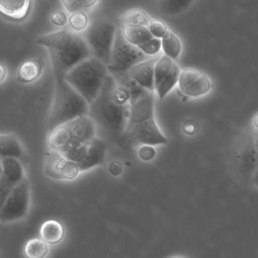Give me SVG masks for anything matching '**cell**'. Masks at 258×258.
I'll use <instances>...</instances> for the list:
<instances>
[{
	"mask_svg": "<svg viewBox=\"0 0 258 258\" xmlns=\"http://www.w3.org/2000/svg\"><path fill=\"white\" fill-rule=\"evenodd\" d=\"M140 159L144 161H152L156 155V151L152 146H143L140 148L138 152Z\"/></svg>",
	"mask_w": 258,
	"mask_h": 258,
	"instance_id": "cell-35",
	"label": "cell"
},
{
	"mask_svg": "<svg viewBox=\"0 0 258 258\" xmlns=\"http://www.w3.org/2000/svg\"><path fill=\"white\" fill-rule=\"evenodd\" d=\"M159 58L152 57L138 63L128 71V75L140 87L149 91H155V69Z\"/></svg>",
	"mask_w": 258,
	"mask_h": 258,
	"instance_id": "cell-13",
	"label": "cell"
},
{
	"mask_svg": "<svg viewBox=\"0 0 258 258\" xmlns=\"http://www.w3.org/2000/svg\"><path fill=\"white\" fill-rule=\"evenodd\" d=\"M138 47L145 55L152 58L158 55L161 49H162V41L161 39L153 37L152 40H149L144 44L140 45Z\"/></svg>",
	"mask_w": 258,
	"mask_h": 258,
	"instance_id": "cell-31",
	"label": "cell"
},
{
	"mask_svg": "<svg viewBox=\"0 0 258 258\" xmlns=\"http://www.w3.org/2000/svg\"><path fill=\"white\" fill-rule=\"evenodd\" d=\"M43 69V63L40 59H30L19 67L17 72V81L22 84H31L37 81Z\"/></svg>",
	"mask_w": 258,
	"mask_h": 258,
	"instance_id": "cell-18",
	"label": "cell"
},
{
	"mask_svg": "<svg viewBox=\"0 0 258 258\" xmlns=\"http://www.w3.org/2000/svg\"><path fill=\"white\" fill-rule=\"evenodd\" d=\"M150 57L145 55L139 47L130 43L123 37L121 28H117L114 46L111 51L108 72L111 75L126 73L131 68Z\"/></svg>",
	"mask_w": 258,
	"mask_h": 258,
	"instance_id": "cell-6",
	"label": "cell"
},
{
	"mask_svg": "<svg viewBox=\"0 0 258 258\" xmlns=\"http://www.w3.org/2000/svg\"><path fill=\"white\" fill-rule=\"evenodd\" d=\"M161 41L164 54L172 59H176L179 56L182 49L180 40L177 36L170 31L164 38L161 39Z\"/></svg>",
	"mask_w": 258,
	"mask_h": 258,
	"instance_id": "cell-26",
	"label": "cell"
},
{
	"mask_svg": "<svg viewBox=\"0 0 258 258\" xmlns=\"http://www.w3.org/2000/svg\"><path fill=\"white\" fill-rule=\"evenodd\" d=\"M191 2L185 1H161L158 3L159 9L165 14H176L188 7Z\"/></svg>",
	"mask_w": 258,
	"mask_h": 258,
	"instance_id": "cell-30",
	"label": "cell"
},
{
	"mask_svg": "<svg viewBox=\"0 0 258 258\" xmlns=\"http://www.w3.org/2000/svg\"><path fill=\"white\" fill-rule=\"evenodd\" d=\"M111 96H112L113 101L117 105H120V106L131 105L132 98H131V92L127 88L120 85L117 82H116L113 87Z\"/></svg>",
	"mask_w": 258,
	"mask_h": 258,
	"instance_id": "cell-28",
	"label": "cell"
},
{
	"mask_svg": "<svg viewBox=\"0 0 258 258\" xmlns=\"http://www.w3.org/2000/svg\"><path fill=\"white\" fill-rule=\"evenodd\" d=\"M69 24L71 28L77 32L87 31L89 25V19L84 12L73 13L69 19Z\"/></svg>",
	"mask_w": 258,
	"mask_h": 258,
	"instance_id": "cell-29",
	"label": "cell"
},
{
	"mask_svg": "<svg viewBox=\"0 0 258 258\" xmlns=\"http://www.w3.org/2000/svg\"><path fill=\"white\" fill-rule=\"evenodd\" d=\"M117 30V27L111 21L98 19L88 27L84 35L93 56L101 60L107 66L111 61V51Z\"/></svg>",
	"mask_w": 258,
	"mask_h": 258,
	"instance_id": "cell-4",
	"label": "cell"
},
{
	"mask_svg": "<svg viewBox=\"0 0 258 258\" xmlns=\"http://www.w3.org/2000/svg\"><path fill=\"white\" fill-rule=\"evenodd\" d=\"M64 235V226L57 220H47L40 228V236L47 244H55L60 242Z\"/></svg>",
	"mask_w": 258,
	"mask_h": 258,
	"instance_id": "cell-20",
	"label": "cell"
},
{
	"mask_svg": "<svg viewBox=\"0 0 258 258\" xmlns=\"http://www.w3.org/2000/svg\"><path fill=\"white\" fill-rule=\"evenodd\" d=\"M183 130L187 134H193L196 131V126L192 123L187 122L184 125Z\"/></svg>",
	"mask_w": 258,
	"mask_h": 258,
	"instance_id": "cell-37",
	"label": "cell"
},
{
	"mask_svg": "<svg viewBox=\"0 0 258 258\" xmlns=\"http://www.w3.org/2000/svg\"><path fill=\"white\" fill-rule=\"evenodd\" d=\"M29 0H2L0 1V13L7 19L21 22L28 17L31 11Z\"/></svg>",
	"mask_w": 258,
	"mask_h": 258,
	"instance_id": "cell-16",
	"label": "cell"
},
{
	"mask_svg": "<svg viewBox=\"0 0 258 258\" xmlns=\"http://www.w3.org/2000/svg\"><path fill=\"white\" fill-rule=\"evenodd\" d=\"M76 34L68 30H62L41 36L37 39L36 43L40 46H44L47 49L61 52L73 44Z\"/></svg>",
	"mask_w": 258,
	"mask_h": 258,
	"instance_id": "cell-15",
	"label": "cell"
},
{
	"mask_svg": "<svg viewBox=\"0 0 258 258\" xmlns=\"http://www.w3.org/2000/svg\"><path fill=\"white\" fill-rule=\"evenodd\" d=\"M72 137L67 125L55 129L49 133L47 137V144L51 150L60 152L72 142Z\"/></svg>",
	"mask_w": 258,
	"mask_h": 258,
	"instance_id": "cell-21",
	"label": "cell"
},
{
	"mask_svg": "<svg viewBox=\"0 0 258 258\" xmlns=\"http://www.w3.org/2000/svg\"><path fill=\"white\" fill-rule=\"evenodd\" d=\"M98 1L96 0H62L61 4L69 13H75L84 12L94 7Z\"/></svg>",
	"mask_w": 258,
	"mask_h": 258,
	"instance_id": "cell-27",
	"label": "cell"
},
{
	"mask_svg": "<svg viewBox=\"0 0 258 258\" xmlns=\"http://www.w3.org/2000/svg\"><path fill=\"white\" fill-rule=\"evenodd\" d=\"M253 123L255 127L258 129V114H256V115L254 116V117H253Z\"/></svg>",
	"mask_w": 258,
	"mask_h": 258,
	"instance_id": "cell-40",
	"label": "cell"
},
{
	"mask_svg": "<svg viewBox=\"0 0 258 258\" xmlns=\"http://www.w3.org/2000/svg\"><path fill=\"white\" fill-rule=\"evenodd\" d=\"M69 19L67 14L64 12L58 10V11L54 12L51 16V22L55 26L61 27L66 26L69 22Z\"/></svg>",
	"mask_w": 258,
	"mask_h": 258,
	"instance_id": "cell-34",
	"label": "cell"
},
{
	"mask_svg": "<svg viewBox=\"0 0 258 258\" xmlns=\"http://www.w3.org/2000/svg\"><path fill=\"white\" fill-rule=\"evenodd\" d=\"M124 142L153 146L166 144L167 139L160 131L154 118L126 131Z\"/></svg>",
	"mask_w": 258,
	"mask_h": 258,
	"instance_id": "cell-9",
	"label": "cell"
},
{
	"mask_svg": "<svg viewBox=\"0 0 258 258\" xmlns=\"http://www.w3.org/2000/svg\"><path fill=\"white\" fill-rule=\"evenodd\" d=\"M120 28L124 38L137 47L153 38L148 27L121 25Z\"/></svg>",
	"mask_w": 258,
	"mask_h": 258,
	"instance_id": "cell-19",
	"label": "cell"
},
{
	"mask_svg": "<svg viewBox=\"0 0 258 258\" xmlns=\"http://www.w3.org/2000/svg\"><path fill=\"white\" fill-rule=\"evenodd\" d=\"M106 144L102 139L96 137L89 143L87 156L82 162L78 164L81 171L90 170L100 165L105 161Z\"/></svg>",
	"mask_w": 258,
	"mask_h": 258,
	"instance_id": "cell-17",
	"label": "cell"
},
{
	"mask_svg": "<svg viewBox=\"0 0 258 258\" xmlns=\"http://www.w3.org/2000/svg\"><path fill=\"white\" fill-rule=\"evenodd\" d=\"M122 25L148 27L152 19L146 12L141 10H131L121 16Z\"/></svg>",
	"mask_w": 258,
	"mask_h": 258,
	"instance_id": "cell-24",
	"label": "cell"
},
{
	"mask_svg": "<svg viewBox=\"0 0 258 258\" xmlns=\"http://www.w3.org/2000/svg\"><path fill=\"white\" fill-rule=\"evenodd\" d=\"M255 147H256V155H257L258 159V134L256 137V143H255Z\"/></svg>",
	"mask_w": 258,
	"mask_h": 258,
	"instance_id": "cell-41",
	"label": "cell"
},
{
	"mask_svg": "<svg viewBox=\"0 0 258 258\" xmlns=\"http://www.w3.org/2000/svg\"><path fill=\"white\" fill-rule=\"evenodd\" d=\"M155 96L154 92L148 91L143 96L131 103V113L126 131L155 118L154 117Z\"/></svg>",
	"mask_w": 258,
	"mask_h": 258,
	"instance_id": "cell-12",
	"label": "cell"
},
{
	"mask_svg": "<svg viewBox=\"0 0 258 258\" xmlns=\"http://www.w3.org/2000/svg\"><path fill=\"white\" fill-rule=\"evenodd\" d=\"M66 125L72 134L71 143L84 144L90 143L96 137L97 127L90 116L78 117L66 123Z\"/></svg>",
	"mask_w": 258,
	"mask_h": 258,
	"instance_id": "cell-14",
	"label": "cell"
},
{
	"mask_svg": "<svg viewBox=\"0 0 258 258\" xmlns=\"http://www.w3.org/2000/svg\"><path fill=\"white\" fill-rule=\"evenodd\" d=\"M88 102L62 78H55L53 103L48 120V133L83 116H89Z\"/></svg>",
	"mask_w": 258,
	"mask_h": 258,
	"instance_id": "cell-2",
	"label": "cell"
},
{
	"mask_svg": "<svg viewBox=\"0 0 258 258\" xmlns=\"http://www.w3.org/2000/svg\"><path fill=\"white\" fill-rule=\"evenodd\" d=\"M55 78H62L84 60L93 56L84 37L76 34L73 44L64 51L48 49Z\"/></svg>",
	"mask_w": 258,
	"mask_h": 258,
	"instance_id": "cell-5",
	"label": "cell"
},
{
	"mask_svg": "<svg viewBox=\"0 0 258 258\" xmlns=\"http://www.w3.org/2000/svg\"><path fill=\"white\" fill-rule=\"evenodd\" d=\"M66 160L59 152L51 150L46 158V174L52 179H63L62 170Z\"/></svg>",
	"mask_w": 258,
	"mask_h": 258,
	"instance_id": "cell-23",
	"label": "cell"
},
{
	"mask_svg": "<svg viewBox=\"0 0 258 258\" xmlns=\"http://www.w3.org/2000/svg\"><path fill=\"white\" fill-rule=\"evenodd\" d=\"M116 82L114 76L109 74L99 96L90 105L89 116L96 127L116 141L123 143L131 105L120 106L113 101L111 92Z\"/></svg>",
	"mask_w": 258,
	"mask_h": 258,
	"instance_id": "cell-1",
	"label": "cell"
},
{
	"mask_svg": "<svg viewBox=\"0 0 258 258\" xmlns=\"http://www.w3.org/2000/svg\"><path fill=\"white\" fill-rule=\"evenodd\" d=\"M0 155L1 157L19 159L23 155V150L16 137L11 134L0 135Z\"/></svg>",
	"mask_w": 258,
	"mask_h": 258,
	"instance_id": "cell-22",
	"label": "cell"
},
{
	"mask_svg": "<svg viewBox=\"0 0 258 258\" xmlns=\"http://www.w3.org/2000/svg\"><path fill=\"white\" fill-rule=\"evenodd\" d=\"M179 87L186 96L197 97L208 93L211 85L209 78L205 74L196 69H187L181 72Z\"/></svg>",
	"mask_w": 258,
	"mask_h": 258,
	"instance_id": "cell-11",
	"label": "cell"
},
{
	"mask_svg": "<svg viewBox=\"0 0 258 258\" xmlns=\"http://www.w3.org/2000/svg\"><path fill=\"white\" fill-rule=\"evenodd\" d=\"M123 169V164H121V162L118 161H114L109 164L108 171L112 176H118L121 174Z\"/></svg>",
	"mask_w": 258,
	"mask_h": 258,
	"instance_id": "cell-36",
	"label": "cell"
},
{
	"mask_svg": "<svg viewBox=\"0 0 258 258\" xmlns=\"http://www.w3.org/2000/svg\"><path fill=\"white\" fill-rule=\"evenodd\" d=\"M253 182L256 185H258V166L255 170L254 175H253Z\"/></svg>",
	"mask_w": 258,
	"mask_h": 258,
	"instance_id": "cell-39",
	"label": "cell"
},
{
	"mask_svg": "<svg viewBox=\"0 0 258 258\" xmlns=\"http://www.w3.org/2000/svg\"><path fill=\"white\" fill-rule=\"evenodd\" d=\"M31 200V185L26 177L18 184L1 205L0 220L2 223L16 221L26 217Z\"/></svg>",
	"mask_w": 258,
	"mask_h": 258,
	"instance_id": "cell-7",
	"label": "cell"
},
{
	"mask_svg": "<svg viewBox=\"0 0 258 258\" xmlns=\"http://www.w3.org/2000/svg\"><path fill=\"white\" fill-rule=\"evenodd\" d=\"M148 28L153 37L161 39V40L164 38L170 31L166 24L162 21L158 20V19L152 20L148 26Z\"/></svg>",
	"mask_w": 258,
	"mask_h": 258,
	"instance_id": "cell-32",
	"label": "cell"
},
{
	"mask_svg": "<svg viewBox=\"0 0 258 258\" xmlns=\"http://www.w3.org/2000/svg\"><path fill=\"white\" fill-rule=\"evenodd\" d=\"M180 74L174 60L166 55L160 57L155 69V88L160 100H163L179 83Z\"/></svg>",
	"mask_w": 258,
	"mask_h": 258,
	"instance_id": "cell-8",
	"label": "cell"
},
{
	"mask_svg": "<svg viewBox=\"0 0 258 258\" xmlns=\"http://www.w3.org/2000/svg\"><path fill=\"white\" fill-rule=\"evenodd\" d=\"M48 252V244L42 238H32L25 247V253L28 258H44Z\"/></svg>",
	"mask_w": 258,
	"mask_h": 258,
	"instance_id": "cell-25",
	"label": "cell"
},
{
	"mask_svg": "<svg viewBox=\"0 0 258 258\" xmlns=\"http://www.w3.org/2000/svg\"><path fill=\"white\" fill-rule=\"evenodd\" d=\"M108 75L106 64L93 56L74 68L64 79L90 105L99 96Z\"/></svg>",
	"mask_w": 258,
	"mask_h": 258,
	"instance_id": "cell-3",
	"label": "cell"
},
{
	"mask_svg": "<svg viewBox=\"0 0 258 258\" xmlns=\"http://www.w3.org/2000/svg\"><path fill=\"white\" fill-rule=\"evenodd\" d=\"M171 258H187L185 257V256H173V257Z\"/></svg>",
	"mask_w": 258,
	"mask_h": 258,
	"instance_id": "cell-42",
	"label": "cell"
},
{
	"mask_svg": "<svg viewBox=\"0 0 258 258\" xmlns=\"http://www.w3.org/2000/svg\"><path fill=\"white\" fill-rule=\"evenodd\" d=\"M25 178L24 168L19 159L1 157L0 195L1 205L5 202L12 190Z\"/></svg>",
	"mask_w": 258,
	"mask_h": 258,
	"instance_id": "cell-10",
	"label": "cell"
},
{
	"mask_svg": "<svg viewBox=\"0 0 258 258\" xmlns=\"http://www.w3.org/2000/svg\"><path fill=\"white\" fill-rule=\"evenodd\" d=\"M7 76V67L4 64H0V83L4 82Z\"/></svg>",
	"mask_w": 258,
	"mask_h": 258,
	"instance_id": "cell-38",
	"label": "cell"
},
{
	"mask_svg": "<svg viewBox=\"0 0 258 258\" xmlns=\"http://www.w3.org/2000/svg\"><path fill=\"white\" fill-rule=\"evenodd\" d=\"M80 172H81V170H80L78 164L67 159L64 163V167H63V179L72 180V179H75L79 174Z\"/></svg>",
	"mask_w": 258,
	"mask_h": 258,
	"instance_id": "cell-33",
	"label": "cell"
}]
</instances>
